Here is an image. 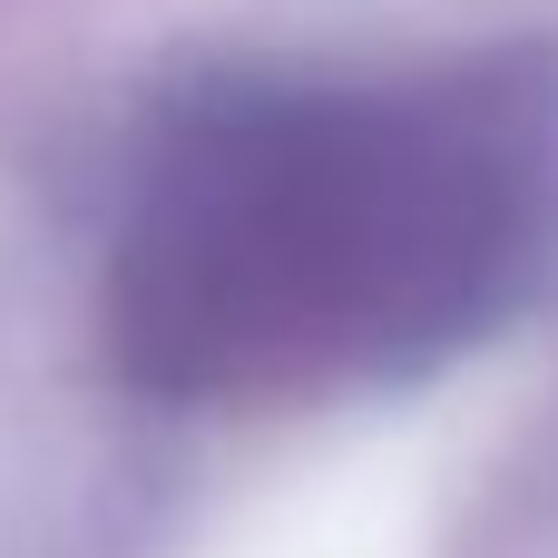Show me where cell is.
Returning <instances> with one entry per match:
<instances>
[{
  "label": "cell",
  "instance_id": "obj_1",
  "mask_svg": "<svg viewBox=\"0 0 558 558\" xmlns=\"http://www.w3.org/2000/svg\"><path fill=\"white\" fill-rule=\"evenodd\" d=\"M539 167L461 98L294 88L216 108L137 186L118 343L157 392L392 373L510 304Z\"/></svg>",
  "mask_w": 558,
  "mask_h": 558
}]
</instances>
